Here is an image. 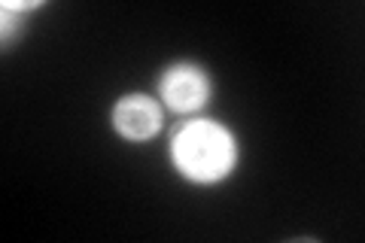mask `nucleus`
<instances>
[{
	"label": "nucleus",
	"mask_w": 365,
	"mask_h": 243,
	"mask_svg": "<svg viewBox=\"0 0 365 243\" xmlns=\"http://www.w3.org/2000/svg\"><path fill=\"white\" fill-rule=\"evenodd\" d=\"M174 165L182 177L195 182H216L235 170L237 143L232 131H225L220 122H189L174 137Z\"/></svg>",
	"instance_id": "f257e3e1"
},
{
	"label": "nucleus",
	"mask_w": 365,
	"mask_h": 243,
	"mask_svg": "<svg viewBox=\"0 0 365 243\" xmlns=\"http://www.w3.org/2000/svg\"><path fill=\"white\" fill-rule=\"evenodd\" d=\"M158 95L174 113H192L210 100V79L195 64H174L158 79Z\"/></svg>",
	"instance_id": "f03ea898"
},
{
	"label": "nucleus",
	"mask_w": 365,
	"mask_h": 243,
	"mask_svg": "<svg viewBox=\"0 0 365 243\" xmlns=\"http://www.w3.org/2000/svg\"><path fill=\"white\" fill-rule=\"evenodd\" d=\"M113 128H116L125 140L143 143L158 134L162 128V110L158 103L146 95H125L116 107H113Z\"/></svg>",
	"instance_id": "7ed1b4c3"
}]
</instances>
